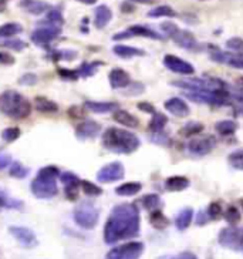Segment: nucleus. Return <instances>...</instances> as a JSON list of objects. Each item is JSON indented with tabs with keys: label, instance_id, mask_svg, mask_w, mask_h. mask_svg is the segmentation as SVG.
<instances>
[{
	"label": "nucleus",
	"instance_id": "dca6fc26",
	"mask_svg": "<svg viewBox=\"0 0 243 259\" xmlns=\"http://www.w3.org/2000/svg\"><path fill=\"white\" fill-rule=\"evenodd\" d=\"M20 8L33 16L44 15L48 10H52V6L43 0H22Z\"/></svg>",
	"mask_w": 243,
	"mask_h": 259
},
{
	"label": "nucleus",
	"instance_id": "2f4dec72",
	"mask_svg": "<svg viewBox=\"0 0 243 259\" xmlns=\"http://www.w3.org/2000/svg\"><path fill=\"white\" fill-rule=\"evenodd\" d=\"M23 202L17 201L15 198H10L9 194L5 190H0V211L8 208V209H17V208H22Z\"/></svg>",
	"mask_w": 243,
	"mask_h": 259
},
{
	"label": "nucleus",
	"instance_id": "6e6552de",
	"mask_svg": "<svg viewBox=\"0 0 243 259\" xmlns=\"http://www.w3.org/2000/svg\"><path fill=\"white\" fill-rule=\"evenodd\" d=\"M125 176V168L121 162H111L107 164L97 172V180L101 184H110L120 181Z\"/></svg>",
	"mask_w": 243,
	"mask_h": 259
},
{
	"label": "nucleus",
	"instance_id": "09e8293b",
	"mask_svg": "<svg viewBox=\"0 0 243 259\" xmlns=\"http://www.w3.org/2000/svg\"><path fill=\"white\" fill-rule=\"evenodd\" d=\"M12 162H13V160H12V157H10L9 154L0 153V171L5 169V168L10 167Z\"/></svg>",
	"mask_w": 243,
	"mask_h": 259
},
{
	"label": "nucleus",
	"instance_id": "c756f323",
	"mask_svg": "<svg viewBox=\"0 0 243 259\" xmlns=\"http://www.w3.org/2000/svg\"><path fill=\"white\" fill-rule=\"evenodd\" d=\"M141 187L142 185L139 183H125L115 188V194H118L121 197H132V195H137L141 191Z\"/></svg>",
	"mask_w": 243,
	"mask_h": 259
},
{
	"label": "nucleus",
	"instance_id": "2eb2a0df",
	"mask_svg": "<svg viewBox=\"0 0 243 259\" xmlns=\"http://www.w3.org/2000/svg\"><path fill=\"white\" fill-rule=\"evenodd\" d=\"M101 133V125L97 121L92 120H85L80 122L76 128V136L80 140H92Z\"/></svg>",
	"mask_w": 243,
	"mask_h": 259
},
{
	"label": "nucleus",
	"instance_id": "7ed1b4c3",
	"mask_svg": "<svg viewBox=\"0 0 243 259\" xmlns=\"http://www.w3.org/2000/svg\"><path fill=\"white\" fill-rule=\"evenodd\" d=\"M31 103L16 90H6L0 94V113L16 120H24L31 114Z\"/></svg>",
	"mask_w": 243,
	"mask_h": 259
},
{
	"label": "nucleus",
	"instance_id": "ddd939ff",
	"mask_svg": "<svg viewBox=\"0 0 243 259\" xmlns=\"http://www.w3.org/2000/svg\"><path fill=\"white\" fill-rule=\"evenodd\" d=\"M134 36H142V37L162 40V36H161L160 33L154 31L152 29H148V27H145V26H139V24L131 26V27H128L125 31L117 33L113 38H114V40H124V38L134 37Z\"/></svg>",
	"mask_w": 243,
	"mask_h": 259
},
{
	"label": "nucleus",
	"instance_id": "ea45409f",
	"mask_svg": "<svg viewBox=\"0 0 243 259\" xmlns=\"http://www.w3.org/2000/svg\"><path fill=\"white\" fill-rule=\"evenodd\" d=\"M202 130H204V125H202L201 122L192 121V122H188L186 125H183L182 130H181V134H182L183 137H192V136H197V134H199Z\"/></svg>",
	"mask_w": 243,
	"mask_h": 259
},
{
	"label": "nucleus",
	"instance_id": "4be33fe9",
	"mask_svg": "<svg viewBox=\"0 0 243 259\" xmlns=\"http://www.w3.org/2000/svg\"><path fill=\"white\" fill-rule=\"evenodd\" d=\"M213 61L216 63H222V64H228L230 67H235V69L243 70V59L242 57H235V56H230L228 53H220V52H216V53L211 54Z\"/></svg>",
	"mask_w": 243,
	"mask_h": 259
},
{
	"label": "nucleus",
	"instance_id": "bb28decb",
	"mask_svg": "<svg viewBox=\"0 0 243 259\" xmlns=\"http://www.w3.org/2000/svg\"><path fill=\"white\" fill-rule=\"evenodd\" d=\"M23 31V26L20 23H16V22H12V23H5L0 26V38H12L17 36L19 33Z\"/></svg>",
	"mask_w": 243,
	"mask_h": 259
},
{
	"label": "nucleus",
	"instance_id": "a19ab883",
	"mask_svg": "<svg viewBox=\"0 0 243 259\" xmlns=\"http://www.w3.org/2000/svg\"><path fill=\"white\" fill-rule=\"evenodd\" d=\"M229 164L235 169H239V171H243V148L240 150H236L232 154H229L228 157Z\"/></svg>",
	"mask_w": 243,
	"mask_h": 259
},
{
	"label": "nucleus",
	"instance_id": "393cba45",
	"mask_svg": "<svg viewBox=\"0 0 243 259\" xmlns=\"http://www.w3.org/2000/svg\"><path fill=\"white\" fill-rule=\"evenodd\" d=\"M165 187L168 191H172V192H179V191L186 190L189 187V180L186 177L182 176H174L169 177L167 181H165Z\"/></svg>",
	"mask_w": 243,
	"mask_h": 259
},
{
	"label": "nucleus",
	"instance_id": "f8f14e48",
	"mask_svg": "<svg viewBox=\"0 0 243 259\" xmlns=\"http://www.w3.org/2000/svg\"><path fill=\"white\" fill-rule=\"evenodd\" d=\"M9 232L15 236L16 241L22 245V246H24V248H33V246H36L38 244L37 236H36V234L30 228L12 225L9 228Z\"/></svg>",
	"mask_w": 243,
	"mask_h": 259
},
{
	"label": "nucleus",
	"instance_id": "20e7f679",
	"mask_svg": "<svg viewBox=\"0 0 243 259\" xmlns=\"http://www.w3.org/2000/svg\"><path fill=\"white\" fill-rule=\"evenodd\" d=\"M60 169L56 165H47L37 172V177L31 181V192L38 199H50L57 195V177Z\"/></svg>",
	"mask_w": 243,
	"mask_h": 259
},
{
	"label": "nucleus",
	"instance_id": "6e6d98bb",
	"mask_svg": "<svg viewBox=\"0 0 243 259\" xmlns=\"http://www.w3.org/2000/svg\"><path fill=\"white\" fill-rule=\"evenodd\" d=\"M77 2L84 3V5H95L97 3V0H77Z\"/></svg>",
	"mask_w": 243,
	"mask_h": 259
},
{
	"label": "nucleus",
	"instance_id": "13d9d810",
	"mask_svg": "<svg viewBox=\"0 0 243 259\" xmlns=\"http://www.w3.org/2000/svg\"><path fill=\"white\" fill-rule=\"evenodd\" d=\"M240 251L243 252V229H242V239H240Z\"/></svg>",
	"mask_w": 243,
	"mask_h": 259
},
{
	"label": "nucleus",
	"instance_id": "c85d7f7f",
	"mask_svg": "<svg viewBox=\"0 0 243 259\" xmlns=\"http://www.w3.org/2000/svg\"><path fill=\"white\" fill-rule=\"evenodd\" d=\"M167 124V115H164L162 113H155V114L152 115L148 128H150V131H151L152 134H158V133H162V130H164V127H165Z\"/></svg>",
	"mask_w": 243,
	"mask_h": 259
},
{
	"label": "nucleus",
	"instance_id": "5701e85b",
	"mask_svg": "<svg viewBox=\"0 0 243 259\" xmlns=\"http://www.w3.org/2000/svg\"><path fill=\"white\" fill-rule=\"evenodd\" d=\"M113 52L115 56L121 57V59H132V57H139V56H145L144 50L137 49V47L125 46V45H117L113 47Z\"/></svg>",
	"mask_w": 243,
	"mask_h": 259
},
{
	"label": "nucleus",
	"instance_id": "8fccbe9b",
	"mask_svg": "<svg viewBox=\"0 0 243 259\" xmlns=\"http://www.w3.org/2000/svg\"><path fill=\"white\" fill-rule=\"evenodd\" d=\"M59 74L64 78H69V80H77L78 78V73L77 70H64L60 69L59 70Z\"/></svg>",
	"mask_w": 243,
	"mask_h": 259
},
{
	"label": "nucleus",
	"instance_id": "f704fd0d",
	"mask_svg": "<svg viewBox=\"0 0 243 259\" xmlns=\"http://www.w3.org/2000/svg\"><path fill=\"white\" fill-rule=\"evenodd\" d=\"M148 16H150V17H154V19H158V17H175V16H176V12H175L171 6L164 5V6H158V8L150 10V12H148Z\"/></svg>",
	"mask_w": 243,
	"mask_h": 259
},
{
	"label": "nucleus",
	"instance_id": "4c0bfd02",
	"mask_svg": "<svg viewBox=\"0 0 243 259\" xmlns=\"http://www.w3.org/2000/svg\"><path fill=\"white\" fill-rule=\"evenodd\" d=\"M168 224H169L168 218L164 213L161 212L160 209H158V211H154V212L151 213V225L154 228L164 229L167 228Z\"/></svg>",
	"mask_w": 243,
	"mask_h": 259
},
{
	"label": "nucleus",
	"instance_id": "864d4df0",
	"mask_svg": "<svg viewBox=\"0 0 243 259\" xmlns=\"http://www.w3.org/2000/svg\"><path fill=\"white\" fill-rule=\"evenodd\" d=\"M138 108H139V110H142V111H145V113H152V114H155L154 106L148 104V103H139V104H138Z\"/></svg>",
	"mask_w": 243,
	"mask_h": 259
},
{
	"label": "nucleus",
	"instance_id": "9b49d317",
	"mask_svg": "<svg viewBox=\"0 0 243 259\" xmlns=\"http://www.w3.org/2000/svg\"><path fill=\"white\" fill-rule=\"evenodd\" d=\"M240 239H242V229L235 227L222 229V232L219 234V244L233 251H240Z\"/></svg>",
	"mask_w": 243,
	"mask_h": 259
},
{
	"label": "nucleus",
	"instance_id": "49530a36",
	"mask_svg": "<svg viewBox=\"0 0 243 259\" xmlns=\"http://www.w3.org/2000/svg\"><path fill=\"white\" fill-rule=\"evenodd\" d=\"M220 213H222V208H220V204H218V202H212L211 205L208 206V211H206L208 218H211V220H218L220 217Z\"/></svg>",
	"mask_w": 243,
	"mask_h": 259
},
{
	"label": "nucleus",
	"instance_id": "79ce46f5",
	"mask_svg": "<svg viewBox=\"0 0 243 259\" xmlns=\"http://www.w3.org/2000/svg\"><path fill=\"white\" fill-rule=\"evenodd\" d=\"M81 190H83L84 194L88 195V197H97V195H101V194H103V190H101L100 187H97L95 184L90 183V181H85V180L81 181Z\"/></svg>",
	"mask_w": 243,
	"mask_h": 259
},
{
	"label": "nucleus",
	"instance_id": "e433bc0d",
	"mask_svg": "<svg viewBox=\"0 0 243 259\" xmlns=\"http://www.w3.org/2000/svg\"><path fill=\"white\" fill-rule=\"evenodd\" d=\"M103 63L101 61H94V63H83L80 69H77V73H78V77H90L92 76L100 66Z\"/></svg>",
	"mask_w": 243,
	"mask_h": 259
},
{
	"label": "nucleus",
	"instance_id": "bf43d9fd",
	"mask_svg": "<svg viewBox=\"0 0 243 259\" xmlns=\"http://www.w3.org/2000/svg\"><path fill=\"white\" fill-rule=\"evenodd\" d=\"M240 113H242V114H243V107H242V110H240Z\"/></svg>",
	"mask_w": 243,
	"mask_h": 259
},
{
	"label": "nucleus",
	"instance_id": "c9c22d12",
	"mask_svg": "<svg viewBox=\"0 0 243 259\" xmlns=\"http://www.w3.org/2000/svg\"><path fill=\"white\" fill-rule=\"evenodd\" d=\"M0 46L10 49V50H16V52H22L27 47V43L20 40V38H5V40H0Z\"/></svg>",
	"mask_w": 243,
	"mask_h": 259
},
{
	"label": "nucleus",
	"instance_id": "4d7b16f0",
	"mask_svg": "<svg viewBox=\"0 0 243 259\" xmlns=\"http://www.w3.org/2000/svg\"><path fill=\"white\" fill-rule=\"evenodd\" d=\"M6 2H8V0H0V9L5 8V5H6Z\"/></svg>",
	"mask_w": 243,
	"mask_h": 259
},
{
	"label": "nucleus",
	"instance_id": "f257e3e1",
	"mask_svg": "<svg viewBox=\"0 0 243 259\" xmlns=\"http://www.w3.org/2000/svg\"><path fill=\"white\" fill-rule=\"evenodd\" d=\"M139 234V211L134 204H120L114 206L104 227V241L117 244L120 241L135 238Z\"/></svg>",
	"mask_w": 243,
	"mask_h": 259
},
{
	"label": "nucleus",
	"instance_id": "b1692460",
	"mask_svg": "<svg viewBox=\"0 0 243 259\" xmlns=\"http://www.w3.org/2000/svg\"><path fill=\"white\" fill-rule=\"evenodd\" d=\"M114 120L118 124H121L124 127H129V128H135L139 125V121L135 115H132L128 111H124V110H117L114 113Z\"/></svg>",
	"mask_w": 243,
	"mask_h": 259
},
{
	"label": "nucleus",
	"instance_id": "a878e982",
	"mask_svg": "<svg viewBox=\"0 0 243 259\" xmlns=\"http://www.w3.org/2000/svg\"><path fill=\"white\" fill-rule=\"evenodd\" d=\"M192 217H193L192 208H183L182 211L178 213L176 218H175V225H176V228L179 229V231H185V229L190 225Z\"/></svg>",
	"mask_w": 243,
	"mask_h": 259
},
{
	"label": "nucleus",
	"instance_id": "603ef678",
	"mask_svg": "<svg viewBox=\"0 0 243 259\" xmlns=\"http://www.w3.org/2000/svg\"><path fill=\"white\" fill-rule=\"evenodd\" d=\"M167 259H198L197 255L195 253H192V252H181L179 255H176V256H171V258Z\"/></svg>",
	"mask_w": 243,
	"mask_h": 259
},
{
	"label": "nucleus",
	"instance_id": "1a4fd4ad",
	"mask_svg": "<svg viewBox=\"0 0 243 259\" xmlns=\"http://www.w3.org/2000/svg\"><path fill=\"white\" fill-rule=\"evenodd\" d=\"M215 147H216V140L211 136L202 138H192L186 145L188 151L195 157H204L206 154L211 153Z\"/></svg>",
	"mask_w": 243,
	"mask_h": 259
},
{
	"label": "nucleus",
	"instance_id": "a211bd4d",
	"mask_svg": "<svg viewBox=\"0 0 243 259\" xmlns=\"http://www.w3.org/2000/svg\"><path fill=\"white\" fill-rule=\"evenodd\" d=\"M165 110L175 117H186L189 114V107L179 97H172L165 101Z\"/></svg>",
	"mask_w": 243,
	"mask_h": 259
},
{
	"label": "nucleus",
	"instance_id": "aec40b11",
	"mask_svg": "<svg viewBox=\"0 0 243 259\" xmlns=\"http://www.w3.org/2000/svg\"><path fill=\"white\" fill-rule=\"evenodd\" d=\"M84 107L87 110H90L92 113H97V114H106L110 111H114L117 110L118 104L117 103H110V101H85Z\"/></svg>",
	"mask_w": 243,
	"mask_h": 259
},
{
	"label": "nucleus",
	"instance_id": "412c9836",
	"mask_svg": "<svg viewBox=\"0 0 243 259\" xmlns=\"http://www.w3.org/2000/svg\"><path fill=\"white\" fill-rule=\"evenodd\" d=\"M113 19V12L111 9L106 6V5H101L99 8L95 9V16H94V24L97 29H104L107 24L111 22Z\"/></svg>",
	"mask_w": 243,
	"mask_h": 259
},
{
	"label": "nucleus",
	"instance_id": "3c124183",
	"mask_svg": "<svg viewBox=\"0 0 243 259\" xmlns=\"http://www.w3.org/2000/svg\"><path fill=\"white\" fill-rule=\"evenodd\" d=\"M0 63H2V64H13V63H15V57L10 56L9 53L0 52Z\"/></svg>",
	"mask_w": 243,
	"mask_h": 259
},
{
	"label": "nucleus",
	"instance_id": "9d476101",
	"mask_svg": "<svg viewBox=\"0 0 243 259\" xmlns=\"http://www.w3.org/2000/svg\"><path fill=\"white\" fill-rule=\"evenodd\" d=\"M164 64L168 70H171L172 73L176 74H182V76H192L195 73L193 66L188 61L182 60L181 57L174 56V54H167L164 57Z\"/></svg>",
	"mask_w": 243,
	"mask_h": 259
},
{
	"label": "nucleus",
	"instance_id": "f3484780",
	"mask_svg": "<svg viewBox=\"0 0 243 259\" xmlns=\"http://www.w3.org/2000/svg\"><path fill=\"white\" fill-rule=\"evenodd\" d=\"M171 38L174 40L178 46L182 47V49H186V50H195L198 47L197 38L193 37V34L188 30H181V29H178Z\"/></svg>",
	"mask_w": 243,
	"mask_h": 259
},
{
	"label": "nucleus",
	"instance_id": "5fc2aeb1",
	"mask_svg": "<svg viewBox=\"0 0 243 259\" xmlns=\"http://www.w3.org/2000/svg\"><path fill=\"white\" fill-rule=\"evenodd\" d=\"M131 2L141 3V5H154V3H155V0H131Z\"/></svg>",
	"mask_w": 243,
	"mask_h": 259
},
{
	"label": "nucleus",
	"instance_id": "4468645a",
	"mask_svg": "<svg viewBox=\"0 0 243 259\" xmlns=\"http://www.w3.org/2000/svg\"><path fill=\"white\" fill-rule=\"evenodd\" d=\"M60 180L64 184L66 197L70 201H76L78 197V190L81 188V180L74 172H63L60 174Z\"/></svg>",
	"mask_w": 243,
	"mask_h": 259
},
{
	"label": "nucleus",
	"instance_id": "f03ea898",
	"mask_svg": "<svg viewBox=\"0 0 243 259\" xmlns=\"http://www.w3.org/2000/svg\"><path fill=\"white\" fill-rule=\"evenodd\" d=\"M104 148L115 154H131L137 151L141 145L139 138L127 130L110 127L103 133L101 137Z\"/></svg>",
	"mask_w": 243,
	"mask_h": 259
},
{
	"label": "nucleus",
	"instance_id": "58836bf2",
	"mask_svg": "<svg viewBox=\"0 0 243 259\" xmlns=\"http://www.w3.org/2000/svg\"><path fill=\"white\" fill-rule=\"evenodd\" d=\"M142 205L147 208V209H150V211H158L161 206V199L160 197L157 195V194H148V195H145L144 198H142Z\"/></svg>",
	"mask_w": 243,
	"mask_h": 259
},
{
	"label": "nucleus",
	"instance_id": "37998d69",
	"mask_svg": "<svg viewBox=\"0 0 243 259\" xmlns=\"http://www.w3.org/2000/svg\"><path fill=\"white\" fill-rule=\"evenodd\" d=\"M20 136H22V131L19 127H9V128L3 130V133H2V138L8 143H13Z\"/></svg>",
	"mask_w": 243,
	"mask_h": 259
},
{
	"label": "nucleus",
	"instance_id": "0eeeda50",
	"mask_svg": "<svg viewBox=\"0 0 243 259\" xmlns=\"http://www.w3.org/2000/svg\"><path fill=\"white\" fill-rule=\"evenodd\" d=\"M61 34V27H54V26H41L31 33V41L34 45L41 47H47L53 40L59 37Z\"/></svg>",
	"mask_w": 243,
	"mask_h": 259
},
{
	"label": "nucleus",
	"instance_id": "72a5a7b5",
	"mask_svg": "<svg viewBox=\"0 0 243 259\" xmlns=\"http://www.w3.org/2000/svg\"><path fill=\"white\" fill-rule=\"evenodd\" d=\"M29 172H30V169L27 167H24L23 164L19 162V161H13L12 165L9 167V174H10V177H13V178L22 180V178H26V177L29 176Z\"/></svg>",
	"mask_w": 243,
	"mask_h": 259
},
{
	"label": "nucleus",
	"instance_id": "423d86ee",
	"mask_svg": "<svg viewBox=\"0 0 243 259\" xmlns=\"http://www.w3.org/2000/svg\"><path fill=\"white\" fill-rule=\"evenodd\" d=\"M144 252L142 242H127L118 245L107 253L106 259H139Z\"/></svg>",
	"mask_w": 243,
	"mask_h": 259
},
{
	"label": "nucleus",
	"instance_id": "473e14b6",
	"mask_svg": "<svg viewBox=\"0 0 243 259\" xmlns=\"http://www.w3.org/2000/svg\"><path fill=\"white\" fill-rule=\"evenodd\" d=\"M64 23V19H63V15L59 9H52L47 12L46 20L43 22L44 26H54V27H61V24Z\"/></svg>",
	"mask_w": 243,
	"mask_h": 259
},
{
	"label": "nucleus",
	"instance_id": "de8ad7c7",
	"mask_svg": "<svg viewBox=\"0 0 243 259\" xmlns=\"http://www.w3.org/2000/svg\"><path fill=\"white\" fill-rule=\"evenodd\" d=\"M19 83L23 84V85H34L37 83V76L33 74V73H26L24 76L19 78Z\"/></svg>",
	"mask_w": 243,
	"mask_h": 259
},
{
	"label": "nucleus",
	"instance_id": "052dcab7",
	"mask_svg": "<svg viewBox=\"0 0 243 259\" xmlns=\"http://www.w3.org/2000/svg\"><path fill=\"white\" fill-rule=\"evenodd\" d=\"M242 205H243V201H242Z\"/></svg>",
	"mask_w": 243,
	"mask_h": 259
},
{
	"label": "nucleus",
	"instance_id": "6ab92c4d",
	"mask_svg": "<svg viewBox=\"0 0 243 259\" xmlns=\"http://www.w3.org/2000/svg\"><path fill=\"white\" fill-rule=\"evenodd\" d=\"M108 80H110V84L113 89H125L131 84V77L129 74L122 69H113L110 76H108Z\"/></svg>",
	"mask_w": 243,
	"mask_h": 259
},
{
	"label": "nucleus",
	"instance_id": "c03bdc74",
	"mask_svg": "<svg viewBox=\"0 0 243 259\" xmlns=\"http://www.w3.org/2000/svg\"><path fill=\"white\" fill-rule=\"evenodd\" d=\"M225 220L229 224H232V225L237 224V222L240 221V212H239V209L236 206H229L228 209H226V212H225Z\"/></svg>",
	"mask_w": 243,
	"mask_h": 259
},
{
	"label": "nucleus",
	"instance_id": "cd10ccee",
	"mask_svg": "<svg viewBox=\"0 0 243 259\" xmlns=\"http://www.w3.org/2000/svg\"><path fill=\"white\" fill-rule=\"evenodd\" d=\"M34 107L40 113H57L59 111V106L46 97H37L34 100Z\"/></svg>",
	"mask_w": 243,
	"mask_h": 259
},
{
	"label": "nucleus",
	"instance_id": "7c9ffc66",
	"mask_svg": "<svg viewBox=\"0 0 243 259\" xmlns=\"http://www.w3.org/2000/svg\"><path fill=\"white\" fill-rule=\"evenodd\" d=\"M239 127V124L235 120H223L215 124V130L219 133L220 136H232Z\"/></svg>",
	"mask_w": 243,
	"mask_h": 259
},
{
	"label": "nucleus",
	"instance_id": "a18cd8bd",
	"mask_svg": "<svg viewBox=\"0 0 243 259\" xmlns=\"http://www.w3.org/2000/svg\"><path fill=\"white\" fill-rule=\"evenodd\" d=\"M226 47L232 52L243 53V38L240 37H232L226 41Z\"/></svg>",
	"mask_w": 243,
	"mask_h": 259
},
{
	"label": "nucleus",
	"instance_id": "39448f33",
	"mask_svg": "<svg viewBox=\"0 0 243 259\" xmlns=\"http://www.w3.org/2000/svg\"><path fill=\"white\" fill-rule=\"evenodd\" d=\"M74 221L78 227L84 229H92L100 220V211L90 201H84L74 209Z\"/></svg>",
	"mask_w": 243,
	"mask_h": 259
}]
</instances>
